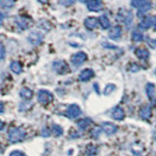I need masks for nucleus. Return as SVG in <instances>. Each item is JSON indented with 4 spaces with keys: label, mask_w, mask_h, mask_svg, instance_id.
Instances as JSON below:
<instances>
[{
    "label": "nucleus",
    "mask_w": 156,
    "mask_h": 156,
    "mask_svg": "<svg viewBox=\"0 0 156 156\" xmlns=\"http://www.w3.org/2000/svg\"><path fill=\"white\" fill-rule=\"evenodd\" d=\"M26 138V131L22 128H13L8 134V140L11 143H19Z\"/></svg>",
    "instance_id": "nucleus-1"
},
{
    "label": "nucleus",
    "mask_w": 156,
    "mask_h": 156,
    "mask_svg": "<svg viewBox=\"0 0 156 156\" xmlns=\"http://www.w3.org/2000/svg\"><path fill=\"white\" fill-rule=\"evenodd\" d=\"M132 6L139 9V14L147 12L151 7V4L148 0H132Z\"/></svg>",
    "instance_id": "nucleus-2"
},
{
    "label": "nucleus",
    "mask_w": 156,
    "mask_h": 156,
    "mask_svg": "<svg viewBox=\"0 0 156 156\" xmlns=\"http://www.w3.org/2000/svg\"><path fill=\"white\" fill-rule=\"evenodd\" d=\"M118 18L123 22L126 26L130 27L133 22V14L127 9H120L118 11Z\"/></svg>",
    "instance_id": "nucleus-3"
},
{
    "label": "nucleus",
    "mask_w": 156,
    "mask_h": 156,
    "mask_svg": "<svg viewBox=\"0 0 156 156\" xmlns=\"http://www.w3.org/2000/svg\"><path fill=\"white\" fill-rule=\"evenodd\" d=\"M37 99H38V101L40 102L41 105H49L53 101V95L49 91L40 90L38 92Z\"/></svg>",
    "instance_id": "nucleus-4"
},
{
    "label": "nucleus",
    "mask_w": 156,
    "mask_h": 156,
    "mask_svg": "<svg viewBox=\"0 0 156 156\" xmlns=\"http://www.w3.org/2000/svg\"><path fill=\"white\" fill-rule=\"evenodd\" d=\"M87 60H88V56H87V54L84 52H77L74 54V55H72V57L70 58L71 63L75 66H81L82 63L85 62Z\"/></svg>",
    "instance_id": "nucleus-5"
},
{
    "label": "nucleus",
    "mask_w": 156,
    "mask_h": 156,
    "mask_svg": "<svg viewBox=\"0 0 156 156\" xmlns=\"http://www.w3.org/2000/svg\"><path fill=\"white\" fill-rule=\"evenodd\" d=\"M53 68L58 74H65L68 71V66L65 61H57L53 63Z\"/></svg>",
    "instance_id": "nucleus-6"
},
{
    "label": "nucleus",
    "mask_w": 156,
    "mask_h": 156,
    "mask_svg": "<svg viewBox=\"0 0 156 156\" xmlns=\"http://www.w3.org/2000/svg\"><path fill=\"white\" fill-rule=\"evenodd\" d=\"M102 6H104V4H102L101 0H89V1L87 2V8L89 11H92V12L101 11L102 9Z\"/></svg>",
    "instance_id": "nucleus-7"
},
{
    "label": "nucleus",
    "mask_w": 156,
    "mask_h": 156,
    "mask_svg": "<svg viewBox=\"0 0 156 156\" xmlns=\"http://www.w3.org/2000/svg\"><path fill=\"white\" fill-rule=\"evenodd\" d=\"M27 39L29 43L32 44V45H39L43 41V35L37 31H32L31 33H29Z\"/></svg>",
    "instance_id": "nucleus-8"
},
{
    "label": "nucleus",
    "mask_w": 156,
    "mask_h": 156,
    "mask_svg": "<svg viewBox=\"0 0 156 156\" xmlns=\"http://www.w3.org/2000/svg\"><path fill=\"white\" fill-rule=\"evenodd\" d=\"M81 112L82 111H81L79 106H78L77 105H70L67 108V110H66V115L69 117V118L74 119V118H77V117L81 114Z\"/></svg>",
    "instance_id": "nucleus-9"
},
{
    "label": "nucleus",
    "mask_w": 156,
    "mask_h": 156,
    "mask_svg": "<svg viewBox=\"0 0 156 156\" xmlns=\"http://www.w3.org/2000/svg\"><path fill=\"white\" fill-rule=\"evenodd\" d=\"M101 129L106 135H108V136L113 135L118 131L117 126H115L113 123H109V122H105V123L101 125Z\"/></svg>",
    "instance_id": "nucleus-10"
},
{
    "label": "nucleus",
    "mask_w": 156,
    "mask_h": 156,
    "mask_svg": "<svg viewBox=\"0 0 156 156\" xmlns=\"http://www.w3.org/2000/svg\"><path fill=\"white\" fill-rule=\"evenodd\" d=\"M153 22H154V18L152 17H144L139 23V27L143 30H146V29L150 28L153 26Z\"/></svg>",
    "instance_id": "nucleus-11"
},
{
    "label": "nucleus",
    "mask_w": 156,
    "mask_h": 156,
    "mask_svg": "<svg viewBox=\"0 0 156 156\" xmlns=\"http://www.w3.org/2000/svg\"><path fill=\"white\" fill-rule=\"evenodd\" d=\"M95 76V72L91 68H86V69H83L80 74H79V80L82 82L85 81H89L91 78H93Z\"/></svg>",
    "instance_id": "nucleus-12"
},
{
    "label": "nucleus",
    "mask_w": 156,
    "mask_h": 156,
    "mask_svg": "<svg viewBox=\"0 0 156 156\" xmlns=\"http://www.w3.org/2000/svg\"><path fill=\"white\" fill-rule=\"evenodd\" d=\"M122 35V28L119 26L112 27L108 32V37L112 40H118Z\"/></svg>",
    "instance_id": "nucleus-13"
},
{
    "label": "nucleus",
    "mask_w": 156,
    "mask_h": 156,
    "mask_svg": "<svg viewBox=\"0 0 156 156\" xmlns=\"http://www.w3.org/2000/svg\"><path fill=\"white\" fill-rule=\"evenodd\" d=\"M98 23H99V20L95 17H89L84 21V26L88 29H95L98 27Z\"/></svg>",
    "instance_id": "nucleus-14"
},
{
    "label": "nucleus",
    "mask_w": 156,
    "mask_h": 156,
    "mask_svg": "<svg viewBox=\"0 0 156 156\" xmlns=\"http://www.w3.org/2000/svg\"><path fill=\"white\" fill-rule=\"evenodd\" d=\"M111 115L116 120H123L124 117H125V112L123 109L121 108V107L117 106V107H115V108L112 109Z\"/></svg>",
    "instance_id": "nucleus-15"
},
{
    "label": "nucleus",
    "mask_w": 156,
    "mask_h": 156,
    "mask_svg": "<svg viewBox=\"0 0 156 156\" xmlns=\"http://www.w3.org/2000/svg\"><path fill=\"white\" fill-rule=\"evenodd\" d=\"M135 54L140 60H147L149 58V52L145 48H138L135 51Z\"/></svg>",
    "instance_id": "nucleus-16"
},
{
    "label": "nucleus",
    "mask_w": 156,
    "mask_h": 156,
    "mask_svg": "<svg viewBox=\"0 0 156 156\" xmlns=\"http://www.w3.org/2000/svg\"><path fill=\"white\" fill-rule=\"evenodd\" d=\"M140 117L143 119L148 120L150 118V116H151V108L148 105H145V106H144L143 108L140 109Z\"/></svg>",
    "instance_id": "nucleus-17"
},
{
    "label": "nucleus",
    "mask_w": 156,
    "mask_h": 156,
    "mask_svg": "<svg viewBox=\"0 0 156 156\" xmlns=\"http://www.w3.org/2000/svg\"><path fill=\"white\" fill-rule=\"evenodd\" d=\"M145 91H146V94H147V97L150 100L155 99V86L152 83H148V84L146 85Z\"/></svg>",
    "instance_id": "nucleus-18"
},
{
    "label": "nucleus",
    "mask_w": 156,
    "mask_h": 156,
    "mask_svg": "<svg viewBox=\"0 0 156 156\" xmlns=\"http://www.w3.org/2000/svg\"><path fill=\"white\" fill-rule=\"evenodd\" d=\"M20 95H21V97L23 98V100L29 101L32 98L33 93H32L31 90H29L28 88H23V89L21 90V92H20Z\"/></svg>",
    "instance_id": "nucleus-19"
},
{
    "label": "nucleus",
    "mask_w": 156,
    "mask_h": 156,
    "mask_svg": "<svg viewBox=\"0 0 156 156\" xmlns=\"http://www.w3.org/2000/svg\"><path fill=\"white\" fill-rule=\"evenodd\" d=\"M99 23L101 24V27L102 29H107L110 27V22L108 18H107L106 16H105V15H102V16L100 17L99 19Z\"/></svg>",
    "instance_id": "nucleus-20"
},
{
    "label": "nucleus",
    "mask_w": 156,
    "mask_h": 156,
    "mask_svg": "<svg viewBox=\"0 0 156 156\" xmlns=\"http://www.w3.org/2000/svg\"><path fill=\"white\" fill-rule=\"evenodd\" d=\"M91 125V120L88 119V118H84V119H81L77 122V126L79 127L81 130H85L87 129L88 127Z\"/></svg>",
    "instance_id": "nucleus-21"
},
{
    "label": "nucleus",
    "mask_w": 156,
    "mask_h": 156,
    "mask_svg": "<svg viewBox=\"0 0 156 156\" xmlns=\"http://www.w3.org/2000/svg\"><path fill=\"white\" fill-rule=\"evenodd\" d=\"M11 70L15 73H17V74H19V73H21L22 70H23V67H22V65L19 62H13L11 63Z\"/></svg>",
    "instance_id": "nucleus-22"
},
{
    "label": "nucleus",
    "mask_w": 156,
    "mask_h": 156,
    "mask_svg": "<svg viewBox=\"0 0 156 156\" xmlns=\"http://www.w3.org/2000/svg\"><path fill=\"white\" fill-rule=\"evenodd\" d=\"M143 39H144V35L140 31L134 30L133 33H132V40L134 42H140L143 41Z\"/></svg>",
    "instance_id": "nucleus-23"
},
{
    "label": "nucleus",
    "mask_w": 156,
    "mask_h": 156,
    "mask_svg": "<svg viewBox=\"0 0 156 156\" xmlns=\"http://www.w3.org/2000/svg\"><path fill=\"white\" fill-rule=\"evenodd\" d=\"M98 151H99V149H98V147H96L95 145H89L88 146V148H87V155H89V156H92V155H96L98 153Z\"/></svg>",
    "instance_id": "nucleus-24"
},
{
    "label": "nucleus",
    "mask_w": 156,
    "mask_h": 156,
    "mask_svg": "<svg viewBox=\"0 0 156 156\" xmlns=\"http://www.w3.org/2000/svg\"><path fill=\"white\" fill-rule=\"evenodd\" d=\"M15 4V0H0V5L5 8L13 7Z\"/></svg>",
    "instance_id": "nucleus-25"
},
{
    "label": "nucleus",
    "mask_w": 156,
    "mask_h": 156,
    "mask_svg": "<svg viewBox=\"0 0 156 156\" xmlns=\"http://www.w3.org/2000/svg\"><path fill=\"white\" fill-rule=\"evenodd\" d=\"M115 89H116V86H115V85H113V84H108V85H106V87L105 88L104 94H105V96H107V95L111 94V93L113 92Z\"/></svg>",
    "instance_id": "nucleus-26"
},
{
    "label": "nucleus",
    "mask_w": 156,
    "mask_h": 156,
    "mask_svg": "<svg viewBox=\"0 0 156 156\" xmlns=\"http://www.w3.org/2000/svg\"><path fill=\"white\" fill-rule=\"evenodd\" d=\"M53 132H54V134H55V136H62L63 133L62 127H60L58 125H53Z\"/></svg>",
    "instance_id": "nucleus-27"
},
{
    "label": "nucleus",
    "mask_w": 156,
    "mask_h": 156,
    "mask_svg": "<svg viewBox=\"0 0 156 156\" xmlns=\"http://www.w3.org/2000/svg\"><path fill=\"white\" fill-rule=\"evenodd\" d=\"M60 3L62 6H71V5L74 3V0H60Z\"/></svg>",
    "instance_id": "nucleus-28"
},
{
    "label": "nucleus",
    "mask_w": 156,
    "mask_h": 156,
    "mask_svg": "<svg viewBox=\"0 0 156 156\" xmlns=\"http://www.w3.org/2000/svg\"><path fill=\"white\" fill-rule=\"evenodd\" d=\"M101 130L100 129V128H96V129H94L92 131V136L94 139H97V138H99V136L101 135Z\"/></svg>",
    "instance_id": "nucleus-29"
},
{
    "label": "nucleus",
    "mask_w": 156,
    "mask_h": 156,
    "mask_svg": "<svg viewBox=\"0 0 156 156\" xmlns=\"http://www.w3.org/2000/svg\"><path fill=\"white\" fill-rule=\"evenodd\" d=\"M5 54H6V51H5V48L3 46L2 43H0V61H2L5 58Z\"/></svg>",
    "instance_id": "nucleus-30"
},
{
    "label": "nucleus",
    "mask_w": 156,
    "mask_h": 156,
    "mask_svg": "<svg viewBox=\"0 0 156 156\" xmlns=\"http://www.w3.org/2000/svg\"><path fill=\"white\" fill-rule=\"evenodd\" d=\"M10 156H27V155L20 150H15V151H12V152L10 153Z\"/></svg>",
    "instance_id": "nucleus-31"
},
{
    "label": "nucleus",
    "mask_w": 156,
    "mask_h": 156,
    "mask_svg": "<svg viewBox=\"0 0 156 156\" xmlns=\"http://www.w3.org/2000/svg\"><path fill=\"white\" fill-rule=\"evenodd\" d=\"M147 42L149 44V46L151 48H156V40L155 39H151V38H147Z\"/></svg>",
    "instance_id": "nucleus-32"
},
{
    "label": "nucleus",
    "mask_w": 156,
    "mask_h": 156,
    "mask_svg": "<svg viewBox=\"0 0 156 156\" xmlns=\"http://www.w3.org/2000/svg\"><path fill=\"white\" fill-rule=\"evenodd\" d=\"M41 135H42L43 136H50V131H49V129H47V128H44V129L42 130Z\"/></svg>",
    "instance_id": "nucleus-33"
},
{
    "label": "nucleus",
    "mask_w": 156,
    "mask_h": 156,
    "mask_svg": "<svg viewBox=\"0 0 156 156\" xmlns=\"http://www.w3.org/2000/svg\"><path fill=\"white\" fill-rule=\"evenodd\" d=\"M140 69V67L138 66L135 63V65H133V66H132V68H131V71H133V72H136V71H138Z\"/></svg>",
    "instance_id": "nucleus-34"
},
{
    "label": "nucleus",
    "mask_w": 156,
    "mask_h": 156,
    "mask_svg": "<svg viewBox=\"0 0 156 156\" xmlns=\"http://www.w3.org/2000/svg\"><path fill=\"white\" fill-rule=\"evenodd\" d=\"M4 112V105L2 101H0V113H3Z\"/></svg>",
    "instance_id": "nucleus-35"
},
{
    "label": "nucleus",
    "mask_w": 156,
    "mask_h": 156,
    "mask_svg": "<svg viewBox=\"0 0 156 156\" xmlns=\"http://www.w3.org/2000/svg\"><path fill=\"white\" fill-rule=\"evenodd\" d=\"M3 20H4L3 15H2V13H0V27L2 26V23H3Z\"/></svg>",
    "instance_id": "nucleus-36"
},
{
    "label": "nucleus",
    "mask_w": 156,
    "mask_h": 156,
    "mask_svg": "<svg viewBox=\"0 0 156 156\" xmlns=\"http://www.w3.org/2000/svg\"><path fill=\"white\" fill-rule=\"evenodd\" d=\"M39 2L42 3V4H47L49 2V0H38Z\"/></svg>",
    "instance_id": "nucleus-37"
},
{
    "label": "nucleus",
    "mask_w": 156,
    "mask_h": 156,
    "mask_svg": "<svg viewBox=\"0 0 156 156\" xmlns=\"http://www.w3.org/2000/svg\"><path fill=\"white\" fill-rule=\"evenodd\" d=\"M3 127H4V124H3V122L0 121V130H2L3 129Z\"/></svg>",
    "instance_id": "nucleus-38"
},
{
    "label": "nucleus",
    "mask_w": 156,
    "mask_h": 156,
    "mask_svg": "<svg viewBox=\"0 0 156 156\" xmlns=\"http://www.w3.org/2000/svg\"><path fill=\"white\" fill-rule=\"evenodd\" d=\"M153 26L155 27V29H156V18H154V22H153Z\"/></svg>",
    "instance_id": "nucleus-39"
},
{
    "label": "nucleus",
    "mask_w": 156,
    "mask_h": 156,
    "mask_svg": "<svg viewBox=\"0 0 156 156\" xmlns=\"http://www.w3.org/2000/svg\"><path fill=\"white\" fill-rule=\"evenodd\" d=\"M154 140H155V141H156V130L154 131Z\"/></svg>",
    "instance_id": "nucleus-40"
},
{
    "label": "nucleus",
    "mask_w": 156,
    "mask_h": 156,
    "mask_svg": "<svg viewBox=\"0 0 156 156\" xmlns=\"http://www.w3.org/2000/svg\"><path fill=\"white\" fill-rule=\"evenodd\" d=\"M155 74H156V68H155Z\"/></svg>",
    "instance_id": "nucleus-41"
}]
</instances>
